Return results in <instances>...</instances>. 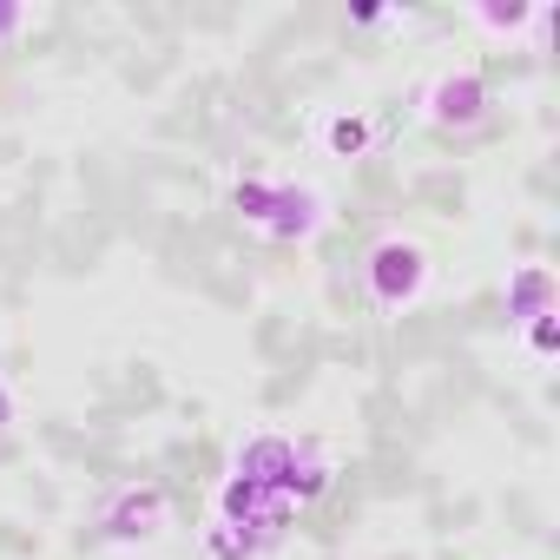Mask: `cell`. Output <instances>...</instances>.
<instances>
[{"label": "cell", "instance_id": "obj_12", "mask_svg": "<svg viewBox=\"0 0 560 560\" xmlns=\"http://www.w3.org/2000/svg\"><path fill=\"white\" fill-rule=\"evenodd\" d=\"M21 34H27V8H21V0H0V47L21 40Z\"/></svg>", "mask_w": 560, "mask_h": 560}, {"label": "cell", "instance_id": "obj_8", "mask_svg": "<svg viewBox=\"0 0 560 560\" xmlns=\"http://www.w3.org/2000/svg\"><path fill=\"white\" fill-rule=\"evenodd\" d=\"M560 304V284L547 264H514L508 270V324H534V317H553Z\"/></svg>", "mask_w": 560, "mask_h": 560}, {"label": "cell", "instance_id": "obj_7", "mask_svg": "<svg viewBox=\"0 0 560 560\" xmlns=\"http://www.w3.org/2000/svg\"><path fill=\"white\" fill-rule=\"evenodd\" d=\"M291 448H298V435H284V429H257V435H244V442H237V455H231V475H244V481H264V488L277 494V475H284Z\"/></svg>", "mask_w": 560, "mask_h": 560}, {"label": "cell", "instance_id": "obj_10", "mask_svg": "<svg viewBox=\"0 0 560 560\" xmlns=\"http://www.w3.org/2000/svg\"><path fill=\"white\" fill-rule=\"evenodd\" d=\"M475 21L488 34H521L534 21V8H527V0H475Z\"/></svg>", "mask_w": 560, "mask_h": 560}, {"label": "cell", "instance_id": "obj_2", "mask_svg": "<svg viewBox=\"0 0 560 560\" xmlns=\"http://www.w3.org/2000/svg\"><path fill=\"white\" fill-rule=\"evenodd\" d=\"M165 514H172L165 488H159V481H132V488H119V494L100 508V540H106V547H145V540L165 534Z\"/></svg>", "mask_w": 560, "mask_h": 560}, {"label": "cell", "instance_id": "obj_1", "mask_svg": "<svg viewBox=\"0 0 560 560\" xmlns=\"http://www.w3.org/2000/svg\"><path fill=\"white\" fill-rule=\"evenodd\" d=\"M363 291H370V304L383 317L422 304V291H429V250L416 237H376L370 257H363Z\"/></svg>", "mask_w": 560, "mask_h": 560}, {"label": "cell", "instance_id": "obj_14", "mask_svg": "<svg viewBox=\"0 0 560 560\" xmlns=\"http://www.w3.org/2000/svg\"><path fill=\"white\" fill-rule=\"evenodd\" d=\"M383 21H389L383 8H357V14H350V27H383Z\"/></svg>", "mask_w": 560, "mask_h": 560}, {"label": "cell", "instance_id": "obj_9", "mask_svg": "<svg viewBox=\"0 0 560 560\" xmlns=\"http://www.w3.org/2000/svg\"><path fill=\"white\" fill-rule=\"evenodd\" d=\"M270 198H277V178H270V172H244V178L231 185V205H237V218H244L250 231L270 218Z\"/></svg>", "mask_w": 560, "mask_h": 560}, {"label": "cell", "instance_id": "obj_11", "mask_svg": "<svg viewBox=\"0 0 560 560\" xmlns=\"http://www.w3.org/2000/svg\"><path fill=\"white\" fill-rule=\"evenodd\" d=\"M521 330H527V350H534L540 363L560 357V311H553V317H534V324H521Z\"/></svg>", "mask_w": 560, "mask_h": 560}, {"label": "cell", "instance_id": "obj_5", "mask_svg": "<svg viewBox=\"0 0 560 560\" xmlns=\"http://www.w3.org/2000/svg\"><path fill=\"white\" fill-rule=\"evenodd\" d=\"M330 481H337V462H330V448H324L317 435H298V448H291L284 475H277V494H284L291 508H311L317 494H330Z\"/></svg>", "mask_w": 560, "mask_h": 560}, {"label": "cell", "instance_id": "obj_6", "mask_svg": "<svg viewBox=\"0 0 560 560\" xmlns=\"http://www.w3.org/2000/svg\"><path fill=\"white\" fill-rule=\"evenodd\" d=\"M376 139H383V126H376L363 106H330V113L317 119V145H324V159H370Z\"/></svg>", "mask_w": 560, "mask_h": 560}, {"label": "cell", "instance_id": "obj_3", "mask_svg": "<svg viewBox=\"0 0 560 560\" xmlns=\"http://www.w3.org/2000/svg\"><path fill=\"white\" fill-rule=\"evenodd\" d=\"M488 106H494V93H488V80L475 67H455V73L422 86V119L442 126V132H475L488 119Z\"/></svg>", "mask_w": 560, "mask_h": 560}, {"label": "cell", "instance_id": "obj_4", "mask_svg": "<svg viewBox=\"0 0 560 560\" xmlns=\"http://www.w3.org/2000/svg\"><path fill=\"white\" fill-rule=\"evenodd\" d=\"M324 191L317 185H298V178H277V198H270V218L257 224V237H270V244H304V237H317L324 231Z\"/></svg>", "mask_w": 560, "mask_h": 560}, {"label": "cell", "instance_id": "obj_13", "mask_svg": "<svg viewBox=\"0 0 560 560\" xmlns=\"http://www.w3.org/2000/svg\"><path fill=\"white\" fill-rule=\"evenodd\" d=\"M14 429V389H8V376H0V435Z\"/></svg>", "mask_w": 560, "mask_h": 560}]
</instances>
